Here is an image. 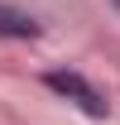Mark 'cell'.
Here are the masks:
<instances>
[{
	"label": "cell",
	"instance_id": "obj_1",
	"mask_svg": "<svg viewBox=\"0 0 120 125\" xmlns=\"http://www.w3.org/2000/svg\"><path fill=\"white\" fill-rule=\"evenodd\" d=\"M48 92H58L62 101H72V106H82L87 111V115H96V120H101L106 111H110V101H106L101 92H96V87H91L87 77H82V72H48Z\"/></svg>",
	"mask_w": 120,
	"mask_h": 125
},
{
	"label": "cell",
	"instance_id": "obj_3",
	"mask_svg": "<svg viewBox=\"0 0 120 125\" xmlns=\"http://www.w3.org/2000/svg\"><path fill=\"white\" fill-rule=\"evenodd\" d=\"M115 10H120V0H115Z\"/></svg>",
	"mask_w": 120,
	"mask_h": 125
},
{
	"label": "cell",
	"instance_id": "obj_2",
	"mask_svg": "<svg viewBox=\"0 0 120 125\" xmlns=\"http://www.w3.org/2000/svg\"><path fill=\"white\" fill-rule=\"evenodd\" d=\"M0 34H5V39H39V19L24 15V10L0 5Z\"/></svg>",
	"mask_w": 120,
	"mask_h": 125
}]
</instances>
